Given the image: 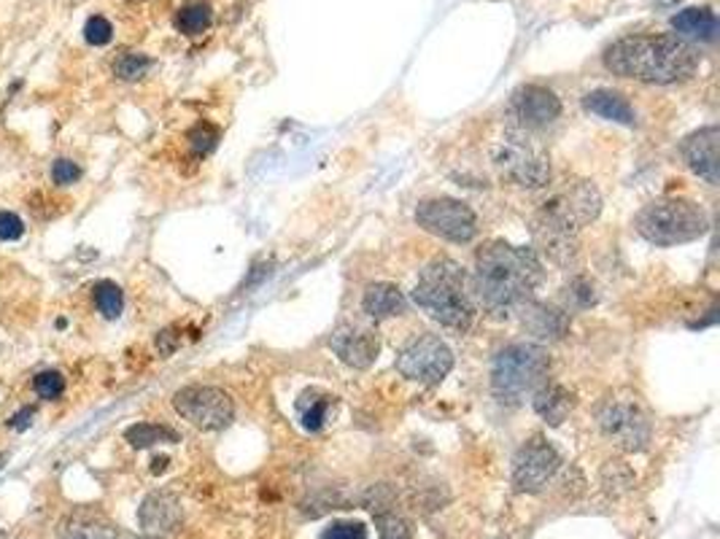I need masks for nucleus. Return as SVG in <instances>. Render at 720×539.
<instances>
[{"label": "nucleus", "mask_w": 720, "mask_h": 539, "mask_svg": "<svg viewBox=\"0 0 720 539\" xmlns=\"http://www.w3.org/2000/svg\"><path fill=\"white\" fill-rule=\"evenodd\" d=\"M451 367L453 354L438 334H422V338L411 340L396 356V370L416 383L438 385L451 372Z\"/></svg>", "instance_id": "9b49d317"}, {"label": "nucleus", "mask_w": 720, "mask_h": 539, "mask_svg": "<svg viewBox=\"0 0 720 539\" xmlns=\"http://www.w3.org/2000/svg\"><path fill=\"white\" fill-rule=\"evenodd\" d=\"M319 539H367V529L362 524H332L330 529L321 531Z\"/></svg>", "instance_id": "c9c22d12"}, {"label": "nucleus", "mask_w": 720, "mask_h": 539, "mask_svg": "<svg viewBox=\"0 0 720 539\" xmlns=\"http://www.w3.org/2000/svg\"><path fill=\"white\" fill-rule=\"evenodd\" d=\"M330 348L343 365L354 367V370H367L378 359L381 343H378L376 329L362 327V323H340L330 338Z\"/></svg>", "instance_id": "4468645a"}, {"label": "nucleus", "mask_w": 720, "mask_h": 539, "mask_svg": "<svg viewBox=\"0 0 720 539\" xmlns=\"http://www.w3.org/2000/svg\"><path fill=\"white\" fill-rule=\"evenodd\" d=\"M672 30L678 36L699 38V41H716L718 38V16L710 5H696L683 9L672 16Z\"/></svg>", "instance_id": "412c9836"}, {"label": "nucleus", "mask_w": 720, "mask_h": 539, "mask_svg": "<svg viewBox=\"0 0 720 539\" xmlns=\"http://www.w3.org/2000/svg\"><path fill=\"white\" fill-rule=\"evenodd\" d=\"M602 211V197L588 181H566L532 219L537 248L561 268L577 259V235Z\"/></svg>", "instance_id": "f03ea898"}, {"label": "nucleus", "mask_w": 720, "mask_h": 539, "mask_svg": "<svg viewBox=\"0 0 720 539\" xmlns=\"http://www.w3.org/2000/svg\"><path fill=\"white\" fill-rule=\"evenodd\" d=\"M111 38H113L111 22L100 14L89 16L87 25H84V41H87L89 47H106V44H111Z\"/></svg>", "instance_id": "2f4dec72"}, {"label": "nucleus", "mask_w": 720, "mask_h": 539, "mask_svg": "<svg viewBox=\"0 0 720 539\" xmlns=\"http://www.w3.org/2000/svg\"><path fill=\"white\" fill-rule=\"evenodd\" d=\"M3 464H5V456H0V469H3Z\"/></svg>", "instance_id": "a19ab883"}, {"label": "nucleus", "mask_w": 720, "mask_h": 539, "mask_svg": "<svg viewBox=\"0 0 720 539\" xmlns=\"http://www.w3.org/2000/svg\"><path fill=\"white\" fill-rule=\"evenodd\" d=\"M718 140H720V130L712 124V127H705V130H699V133L688 135V138L680 144V155H683L685 164H688L696 175H701V179L712 186L720 181Z\"/></svg>", "instance_id": "2eb2a0df"}, {"label": "nucleus", "mask_w": 720, "mask_h": 539, "mask_svg": "<svg viewBox=\"0 0 720 539\" xmlns=\"http://www.w3.org/2000/svg\"><path fill=\"white\" fill-rule=\"evenodd\" d=\"M701 65L699 49L678 36H626L605 52V68L645 84H678Z\"/></svg>", "instance_id": "7ed1b4c3"}, {"label": "nucleus", "mask_w": 720, "mask_h": 539, "mask_svg": "<svg viewBox=\"0 0 720 539\" xmlns=\"http://www.w3.org/2000/svg\"><path fill=\"white\" fill-rule=\"evenodd\" d=\"M33 391L38 394V400L54 402L65 394V376L60 370H44L33 378Z\"/></svg>", "instance_id": "c85d7f7f"}, {"label": "nucleus", "mask_w": 720, "mask_h": 539, "mask_svg": "<svg viewBox=\"0 0 720 539\" xmlns=\"http://www.w3.org/2000/svg\"><path fill=\"white\" fill-rule=\"evenodd\" d=\"M583 106L591 113H597V117L608 119V122L626 124V127H632V124L637 122V113H634L632 103H629L621 93H612V89H594V93L586 95Z\"/></svg>", "instance_id": "4be33fe9"}, {"label": "nucleus", "mask_w": 720, "mask_h": 539, "mask_svg": "<svg viewBox=\"0 0 720 539\" xmlns=\"http://www.w3.org/2000/svg\"><path fill=\"white\" fill-rule=\"evenodd\" d=\"M413 299L443 327L459 329V332L473 327L475 305L469 297V278L453 259L440 257L429 262L413 289Z\"/></svg>", "instance_id": "20e7f679"}, {"label": "nucleus", "mask_w": 720, "mask_h": 539, "mask_svg": "<svg viewBox=\"0 0 720 539\" xmlns=\"http://www.w3.org/2000/svg\"><path fill=\"white\" fill-rule=\"evenodd\" d=\"M559 113L561 100L551 89L540 87V84H526V87L515 89L513 100H510V127L535 133V130L553 124Z\"/></svg>", "instance_id": "ddd939ff"}, {"label": "nucleus", "mask_w": 720, "mask_h": 539, "mask_svg": "<svg viewBox=\"0 0 720 539\" xmlns=\"http://www.w3.org/2000/svg\"><path fill=\"white\" fill-rule=\"evenodd\" d=\"M138 520L146 535H170V531L179 529L181 520H184V510H181V502L175 493L155 491L141 502Z\"/></svg>", "instance_id": "f3484780"}, {"label": "nucleus", "mask_w": 720, "mask_h": 539, "mask_svg": "<svg viewBox=\"0 0 720 539\" xmlns=\"http://www.w3.org/2000/svg\"><path fill=\"white\" fill-rule=\"evenodd\" d=\"M515 314H521V327L526 329V334H532L540 343H556V340H564L570 334V314L553 308V305L529 299Z\"/></svg>", "instance_id": "dca6fc26"}, {"label": "nucleus", "mask_w": 720, "mask_h": 539, "mask_svg": "<svg viewBox=\"0 0 720 539\" xmlns=\"http://www.w3.org/2000/svg\"><path fill=\"white\" fill-rule=\"evenodd\" d=\"M599 429L608 437L615 448H621L623 453H639L648 448L650 442V421L645 416L643 407L637 405V400L626 396H610L597 413Z\"/></svg>", "instance_id": "6e6552de"}, {"label": "nucleus", "mask_w": 720, "mask_h": 539, "mask_svg": "<svg viewBox=\"0 0 720 539\" xmlns=\"http://www.w3.org/2000/svg\"><path fill=\"white\" fill-rule=\"evenodd\" d=\"M362 308H365V314L370 316L373 321H383L391 319V316L405 314L407 299L394 283H370L365 297H362Z\"/></svg>", "instance_id": "aec40b11"}, {"label": "nucleus", "mask_w": 720, "mask_h": 539, "mask_svg": "<svg viewBox=\"0 0 720 539\" xmlns=\"http://www.w3.org/2000/svg\"><path fill=\"white\" fill-rule=\"evenodd\" d=\"M334 400L330 394H319V391H308V394L300 396V418H303V427L308 431H319L330 418Z\"/></svg>", "instance_id": "b1692460"}, {"label": "nucleus", "mask_w": 720, "mask_h": 539, "mask_svg": "<svg viewBox=\"0 0 720 539\" xmlns=\"http://www.w3.org/2000/svg\"><path fill=\"white\" fill-rule=\"evenodd\" d=\"M173 411L203 431H222L235 421L230 394L217 385H184L173 394Z\"/></svg>", "instance_id": "1a4fd4ad"}, {"label": "nucleus", "mask_w": 720, "mask_h": 539, "mask_svg": "<svg viewBox=\"0 0 720 539\" xmlns=\"http://www.w3.org/2000/svg\"><path fill=\"white\" fill-rule=\"evenodd\" d=\"M532 405H535V413L542 421L551 424V427H559V424L566 421L572 407H575V396L561 383H542L540 389L535 391V396H532Z\"/></svg>", "instance_id": "6ab92c4d"}, {"label": "nucleus", "mask_w": 720, "mask_h": 539, "mask_svg": "<svg viewBox=\"0 0 720 539\" xmlns=\"http://www.w3.org/2000/svg\"><path fill=\"white\" fill-rule=\"evenodd\" d=\"M151 57L144 52H122L113 62V76L122 78V82H141L146 73L151 71Z\"/></svg>", "instance_id": "bb28decb"}, {"label": "nucleus", "mask_w": 720, "mask_h": 539, "mask_svg": "<svg viewBox=\"0 0 720 539\" xmlns=\"http://www.w3.org/2000/svg\"><path fill=\"white\" fill-rule=\"evenodd\" d=\"M637 232L654 246H680L701 237L710 226L705 208L685 197H661L637 213Z\"/></svg>", "instance_id": "423d86ee"}, {"label": "nucleus", "mask_w": 720, "mask_h": 539, "mask_svg": "<svg viewBox=\"0 0 720 539\" xmlns=\"http://www.w3.org/2000/svg\"><path fill=\"white\" fill-rule=\"evenodd\" d=\"M551 356L535 343H513L497 354L491 367V389L502 405H521L548 383Z\"/></svg>", "instance_id": "39448f33"}, {"label": "nucleus", "mask_w": 720, "mask_h": 539, "mask_svg": "<svg viewBox=\"0 0 720 539\" xmlns=\"http://www.w3.org/2000/svg\"><path fill=\"white\" fill-rule=\"evenodd\" d=\"M168 464H170V458H168V456H157L155 462H151V473H155V475L166 473V469H168Z\"/></svg>", "instance_id": "58836bf2"}, {"label": "nucleus", "mask_w": 720, "mask_h": 539, "mask_svg": "<svg viewBox=\"0 0 720 539\" xmlns=\"http://www.w3.org/2000/svg\"><path fill=\"white\" fill-rule=\"evenodd\" d=\"M179 332L175 329H162L160 334H157V351H160L162 356H170L175 348H179Z\"/></svg>", "instance_id": "4c0bfd02"}, {"label": "nucleus", "mask_w": 720, "mask_h": 539, "mask_svg": "<svg viewBox=\"0 0 720 539\" xmlns=\"http://www.w3.org/2000/svg\"><path fill=\"white\" fill-rule=\"evenodd\" d=\"M542 262L532 248L491 241L475 257V294L486 314L508 319L510 314L529 303L542 283Z\"/></svg>", "instance_id": "f257e3e1"}, {"label": "nucleus", "mask_w": 720, "mask_h": 539, "mask_svg": "<svg viewBox=\"0 0 720 539\" xmlns=\"http://www.w3.org/2000/svg\"><path fill=\"white\" fill-rule=\"evenodd\" d=\"M566 297L572 299V305H575V308H591V305L597 303V294H594V286L583 275L572 278L570 286H566Z\"/></svg>", "instance_id": "473e14b6"}, {"label": "nucleus", "mask_w": 720, "mask_h": 539, "mask_svg": "<svg viewBox=\"0 0 720 539\" xmlns=\"http://www.w3.org/2000/svg\"><path fill=\"white\" fill-rule=\"evenodd\" d=\"M27 226L22 221V216H16L14 211H0V241L3 243H14L20 237H25Z\"/></svg>", "instance_id": "f704fd0d"}, {"label": "nucleus", "mask_w": 720, "mask_h": 539, "mask_svg": "<svg viewBox=\"0 0 720 539\" xmlns=\"http://www.w3.org/2000/svg\"><path fill=\"white\" fill-rule=\"evenodd\" d=\"M186 140H190L192 151H195L197 157H206V155H211L213 149H217L219 127H213V124H208V122H200V124H195V127L190 130Z\"/></svg>", "instance_id": "7c9ffc66"}, {"label": "nucleus", "mask_w": 720, "mask_h": 539, "mask_svg": "<svg viewBox=\"0 0 720 539\" xmlns=\"http://www.w3.org/2000/svg\"><path fill=\"white\" fill-rule=\"evenodd\" d=\"M36 413H38V407H36V405H25L20 413H14V416H11L9 421H5V427H9V429H16V431H20V429H27V427H30L33 418H36Z\"/></svg>", "instance_id": "e433bc0d"}, {"label": "nucleus", "mask_w": 720, "mask_h": 539, "mask_svg": "<svg viewBox=\"0 0 720 539\" xmlns=\"http://www.w3.org/2000/svg\"><path fill=\"white\" fill-rule=\"evenodd\" d=\"M495 164L504 179L524 189H540L551 181V160L529 130L508 127L495 149Z\"/></svg>", "instance_id": "0eeeda50"}, {"label": "nucleus", "mask_w": 720, "mask_h": 539, "mask_svg": "<svg viewBox=\"0 0 720 539\" xmlns=\"http://www.w3.org/2000/svg\"><path fill=\"white\" fill-rule=\"evenodd\" d=\"M82 175H84V170L78 168L73 160H65V157H60V160H54V164H52L54 186H73L82 181Z\"/></svg>", "instance_id": "72a5a7b5"}, {"label": "nucleus", "mask_w": 720, "mask_h": 539, "mask_svg": "<svg viewBox=\"0 0 720 539\" xmlns=\"http://www.w3.org/2000/svg\"><path fill=\"white\" fill-rule=\"evenodd\" d=\"M124 440H127L133 448H138V451H144V448L162 445V442H179V431H173L170 427H162V424L141 421V424H133V427L124 431Z\"/></svg>", "instance_id": "393cba45"}, {"label": "nucleus", "mask_w": 720, "mask_h": 539, "mask_svg": "<svg viewBox=\"0 0 720 539\" xmlns=\"http://www.w3.org/2000/svg\"><path fill=\"white\" fill-rule=\"evenodd\" d=\"M211 20H213V11L206 0H190V3L181 5L179 14H175V27H179L184 36L195 38L203 36V33L211 27Z\"/></svg>", "instance_id": "5701e85b"}, {"label": "nucleus", "mask_w": 720, "mask_h": 539, "mask_svg": "<svg viewBox=\"0 0 720 539\" xmlns=\"http://www.w3.org/2000/svg\"><path fill=\"white\" fill-rule=\"evenodd\" d=\"M57 539H119V531L98 510H73L57 524Z\"/></svg>", "instance_id": "a211bd4d"}, {"label": "nucleus", "mask_w": 720, "mask_h": 539, "mask_svg": "<svg viewBox=\"0 0 720 539\" xmlns=\"http://www.w3.org/2000/svg\"><path fill=\"white\" fill-rule=\"evenodd\" d=\"M378 529H381V539H413V529L396 510H381L376 513Z\"/></svg>", "instance_id": "c756f323"}, {"label": "nucleus", "mask_w": 720, "mask_h": 539, "mask_svg": "<svg viewBox=\"0 0 720 539\" xmlns=\"http://www.w3.org/2000/svg\"><path fill=\"white\" fill-rule=\"evenodd\" d=\"M141 539H157V537H151V535H149V537H141Z\"/></svg>", "instance_id": "79ce46f5"}, {"label": "nucleus", "mask_w": 720, "mask_h": 539, "mask_svg": "<svg viewBox=\"0 0 720 539\" xmlns=\"http://www.w3.org/2000/svg\"><path fill=\"white\" fill-rule=\"evenodd\" d=\"M680 0H656V5H661V9H672V5H678Z\"/></svg>", "instance_id": "ea45409f"}, {"label": "nucleus", "mask_w": 720, "mask_h": 539, "mask_svg": "<svg viewBox=\"0 0 720 539\" xmlns=\"http://www.w3.org/2000/svg\"><path fill=\"white\" fill-rule=\"evenodd\" d=\"M416 221L429 235H438L451 243H469L478 235L475 213L462 200H453V197H435V200L418 203Z\"/></svg>", "instance_id": "9d476101"}, {"label": "nucleus", "mask_w": 720, "mask_h": 539, "mask_svg": "<svg viewBox=\"0 0 720 539\" xmlns=\"http://www.w3.org/2000/svg\"><path fill=\"white\" fill-rule=\"evenodd\" d=\"M93 299H95V308H98V314L103 316V319H119L124 310V292L119 283L113 281H98L93 286Z\"/></svg>", "instance_id": "a878e982"}, {"label": "nucleus", "mask_w": 720, "mask_h": 539, "mask_svg": "<svg viewBox=\"0 0 720 539\" xmlns=\"http://www.w3.org/2000/svg\"><path fill=\"white\" fill-rule=\"evenodd\" d=\"M561 469L559 451L542 434L529 437L515 453L513 486L521 493H540Z\"/></svg>", "instance_id": "f8f14e48"}, {"label": "nucleus", "mask_w": 720, "mask_h": 539, "mask_svg": "<svg viewBox=\"0 0 720 539\" xmlns=\"http://www.w3.org/2000/svg\"><path fill=\"white\" fill-rule=\"evenodd\" d=\"M602 486L605 491L612 493V497H618V493L623 491H632L634 486L632 469H629L623 462H610L608 467L602 469Z\"/></svg>", "instance_id": "cd10ccee"}]
</instances>
